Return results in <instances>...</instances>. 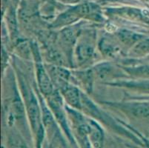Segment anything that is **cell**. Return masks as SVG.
I'll return each mask as SVG.
<instances>
[{
    "label": "cell",
    "instance_id": "obj_1",
    "mask_svg": "<svg viewBox=\"0 0 149 148\" xmlns=\"http://www.w3.org/2000/svg\"><path fill=\"white\" fill-rule=\"evenodd\" d=\"M40 84H41V87L42 88L43 90L46 92H50L51 91V85H50V82L48 81V79L47 77V76L45 75V73L43 72H40Z\"/></svg>",
    "mask_w": 149,
    "mask_h": 148
}]
</instances>
